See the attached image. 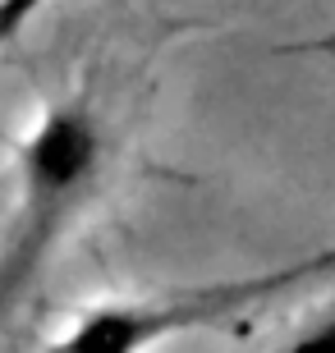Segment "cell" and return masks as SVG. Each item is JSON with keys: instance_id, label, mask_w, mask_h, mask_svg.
I'll return each mask as SVG.
<instances>
[{"instance_id": "cell-1", "label": "cell", "mask_w": 335, "mask_h": 353, "mask_svg": "<svg viewBox=\"0 0 335 353\" xmlns=\"http://www.w3.org/2000/svg\"><path fill=\"white\" fill-rule=\"evenodd\" d=\"M106 165V138L83 97H60L14 147V207L0 239V326L23 307L88 211Z\"/></svg>"}, {"instance_id": "cell-2", "label": "cell", "mask_w": 335, "mask_h": 353, "mask_svg": "<svg viewBox=\"0 0 335 353\" xmlns=\"http://www.w3.org/2000/svg\"><path fill=\"white\" fill-rule=\"evenodd\" d=\"M326 271H335V248L258 275L207 280V285L142 294V299H106L74 312V321L46 344V353H156L170 340L202 335V330L230 326L248 312H262L271 303H280L285 294L322 280Z\"/></svg>"}, {"instance_id": "cell-3", "label": "cell", "mask_w": 335, "mask_h": 353, "mask_svg": "<svg viewBox=\"0 0 335 353\" xmlns=\"http://www.w3.org/2000/svg\"><path fill=\"white\" fill-rule=\"evenodd\" d=\"M46 5H51V0H0V51H5Z\"/></svg>"}, {"instance_id": "cell-4", "label": "cell", "mask_w": 335, "mask_h": 353, "mask_svg": "<svg viewBox=\"0 0 335 353\" xmlns=\"http://www.w3.org/2000/svg\"><path fill=\"white\" fill-rule=\"evenodd\" d=\"M280 353H335V312L317 316L312 326H303Z\"/></svg>"}]
</instances>
